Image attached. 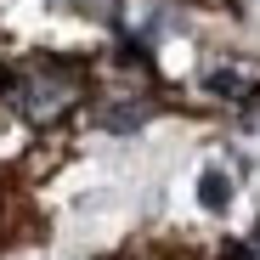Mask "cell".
<instances>
[{
  "label": "cell",
  "mask_w": 260,
  "mask_h": 260,
  "mask_svg": "<svg viewBox=\"0 0 260 260\" xmlns=\"http://www.w3.org/2000/svg\"><path fill=\"white\" fill-rule=\"evenodd\" d=\"M12 96H17V108H23L28 119H57V113L74 102V91L57 85V79H23V85H12Z\"/></svg>",
  "instance_id": "6da1fadb"
},
{
  "label": "cell",
  "mask_w": 260,
  "mask_h": 260,
  "mask_svg": "<svg viewBox=\"0 0 260 260\" xmlns=\"http://www.w3.org/2000/svg\"><path fill=\"white\" fill-rule=\"evenodd\" d=\"M198 204L204 209H226L232 204V181L221 176V170H204V176H198Z\"/></svg>",
  "instance_id": "3957f363"
},
{
  "label": "cell",
  "mask_w": 260,
  "mask_h": 260,
  "mask_svg": "<svg viewBox=\"0 0 260 260\" xmlns=\"http://www.w3.org/2000/svg\"><path fill=\"white\" fill-rule=\"evenodd\" d=\"M102 119H108V130H130V124L142 119V108H108Z\"/></svg>",
  "instance_id": "277c9868"
},
{
  "label": "cell",
  "mask_w": 260,
  "mask_h": 260,
  "mask_svg": "<svg viewBox=\"0 0 260 260\" xmlns=\"http://www.w3.org/2000/svg\"><path fill=\"white\" fill-rule=\"evenodd\" d=\"M209 91H215V96H226V102H249V96L260 91V74H254V68H243V62L215 68V74H209Z\"/></svg>",
  "instance_id": "7a4b0ae2"
}]
</instances>
